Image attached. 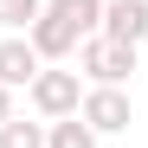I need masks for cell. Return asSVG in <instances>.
Masks as SVG:
<instances>
[{
    "mask_svg": "<svg viewBox=\"0 0 148 148\" xmlns=\"http://www.w3.org/2000/svg\"><path fill=\"white\" fill-rule=\"evenodd\" d=\"M45 148H97V135H90L84 116H58L52 129H45Z\"/></svg>",
    "mask_w": 148,
    "mask_h": 148,
    "instance_id": "cell-8",
    "label": "cell"
},
{
    "mask_svg": "<svg viewBox=\"0 0 148 148\" xmlns=\"http://www.w3.org/2000/svg\"><path fill=\"white\" fill-rule=\"evenodd\" d=\"M45 13H52V19H64L77 39H90L97 26H103V0H45Z\"/></svg>",
    "mask_w": 148,
    "mask_h": 148,
    "instance_id": "cell-7",
    "label": "cell"
},
{
    "mask_svg": "<svg viewBox=\"0 0 148 148\" xmlns=\"http://www.w3.org/2000/svg\"><path fill=\"white\" fill-rule=\"evenodd\" d=\"M7 116H13V90L0 84V122H7Z\"/></svg>",
    "mask_w": 148,
    "mask_h": 148,
    "instance_id": "cell-11",
    "label": "cell"
},
{
    "mask_svg": "<svg viewBox=\"0 0 148 148\" xmlns=\"http://www.w3.org/2000/svg\"><path fill=\"white\" fill-rule=\"evenodd\" d=\"M77 116L90 122V135H116V129H129V97L116 84H97V90H84Z\"/></svg>",
    "mask_w": 148,
    "mask_h": 148,
    "instance_id": "cell-3",
    "label": "cell"
},
{
    "mask_svg": "<svg viewBox=\"0 0 148 148\" xmlns=\"http://www.w3.org/2000/svg\"><path fill=\"white\" fill-rule=\"evenodd\" d=\"M97 32L116 39V45H142L148 39V0H103V26Z\"/></svg>",
    "mask_w": 148,
    "mask_h": 148,
    "instance_id": "cell-4",
    "label": "cell"
},
{
    "mask_svg": "<svg viewBox=\"0 0 148 148\" xmlns=\"http://www.w3.org/2000/svg\"><path fill=\"white\" fill-rule=\"evenodd\" d=\"M39 13H45V0H0V26L7 32H32Z\"/></svg>",
    "mask_w": 148,
    "mask_h": 148,
    "instance_id": "cell-10",
    "label": "cell"
},
{
    "mask_svg": "<svg viewBox=\"0 0 148 148\" xmlns=\"http://www.w3.org/2000/svg\"><path fill=\"white\" fill-rule=\"evenodd\" d=\"M77 64H84L90 84H116L122 90V77L135 71V45H116L103 32H90V39H77Z\"/></svg>",
    "mask_w": 148,
    "mask_h": 148,
    "instance_id": "cell-1",
    "label": "cell"
},
{
    "mask_svg": "<svg viewBox=\"0 0 148 148\" xmlns=\"http://www.w3.org/2000/svg\"><path fill=\"white\" fill-rule=\"evenodd\" d=\"M39 71H45V58L32 52V39H26V32H7V39H0V84H7V90L32 84Z\"/></svg>",
    "mask_w": 148,
    "mask_h": 148,
    "instance_id": "cell-5",
    "label": "cell"
},
{
    "mask_svg": "<svg viewBox=\"0 0 148 148\" xmlns=\"http://www.w3.org/2000/svg\"><path fill=\"white\" fill-rule=\"evenodd\" d=\"M26 39H32V52H39V58H71V52H77V32H71L64 19H52V13H39Z\"/></svg>",
    "mask_w": 148,
    "mask_h": 148,
    "instance_id": "cell-6",
    "label": "cell"
},
{
    "mask_svg": "<svg viewBox=\"0 0 148 148\" xmlns=\"http://www.w3.org/2000/svg\"><path fill=\"white\" fill-rule=\"evenodd\" d=\"M0 148H45V122L7 116V122H0Z\"/></svg>",
    "mask_w": 148,
    "mask_h": 148,
    "instance_id": "cell-9",
    "label": "cell"
},
{
    "mask_svg": "<svg viewBox=\"0 0 148 148\" xmlns=\"http://www.w3.org/2000/svg\"><path fill=\"white\" fill-rule=\"evenodd\" d=\"M32 90V110L39 116H77V103H84V84H77V71H39V77L26 84Z\"/></svg>",
    "mask_w": 148,
    "mask_h": 148,
    "instance_id": "cell-2",
    "label": "cell"
}]
</instances>
